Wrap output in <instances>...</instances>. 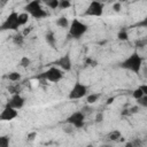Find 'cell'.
<instances>
[{"mask_svg": "<svg viewBox=\"0 0 147 147\" xmlns=\"http://www.w3.org/2000/svg\"><path fill=\"white\" fill-rule=\"evenodd\" d=\"M45 5L51 9H56L59 8V0H48L45 2Z\"/></svg>", "mask_w": 147, "mask_h": 147, "instance_id": "obj_22", "label": "cell"}, {"mask_svg": "<svg viewBox=\"0 0 147 147\" xmlns=\"http://www.w3.org/2000/svg\"><path fill=\"white\" fill-rule=\"evenodd\" d=\"M36 137H37V132H34V131H33V132H30V133L28 134V137H26V138H28V140H29V141H32V140H34V138H36Z\"/></svg>", "mask_w": 147, "mask_h": 147, "instance_id": "obj_31", "label": "cell"}, {"mask_svg": "<svg viewBox=\"0 0 147 147\" xmlns=\"http://www.w3.org/2000/svg\"><path fill=\"white\" fill-rule=\"evenodd\" d=\"M7 78L13 82V83H16V82H20L21 80V74H18L17 71H11L7 75Z\"/></svg>", "mask_w": 147, "mask_h": 147, "instance_id": "obj_17", "label": "cell"}, {"mask_svg": "<svg viewBox=\"0 0 147 147\" xmlns=\"http://www.w3.org/2000/svg\"><path fill=\"white\" fill-rule=\"evenodd\" d=\"M29 18H30V15L28 13H21V14H18V24H20V26L25 25L29 22Z\"/></svg>", "mask_w": 147, "mask_h": 147, "instance_id": "obj_15", "label": "cell"}, {"mask_svg": "<svg viewBox=\"0 0 147 147\" xmlns=\"http://www.w3.org/2000/svg\"><path fill=\"white\" fill-rule=\"evenodd\" d=\"M107 138H108V140H110V141H118V140H121V138H122V133H121V131H118V130H114V131H111V132H109V133L107 134Z\"/></svg>", "mask_w": 147, "mask_h": 147, "instance_id": "obj_13", "label": "cell"}, {"mask_svg": "<svg viewBox=\"0 0 147 147\" xmlns=\"http://www.w3.org/2000/svg\"><path fill=\"white\" fill-rule=\"evenodd\" d=\"M20 28L18 24V14L16 11H11L6 20L3 21V23L0 25V31H17Z\"/></svg>", "mask_w": 147, "mask_h": 147, "instance_id": "obj_5", "label": "cell"}, {"mask_svg": "<svg viewBox=\"0 0 147 147\" xmlns=\"http://www.w3.org/2000/svg\"><path fill=\"white\" fill-rule=\"evenodd\" d=\"M33 30V28L32 26H29V28H25L24 30H23V32H22V36L23 37H26V36H29L30 33H31V31Z\"/></svg>", "mask_w": 147, "mask_h": 147, "instance_id": "obj_29", "label": "cell"}, {"mask_svg": "<svg viewBox=\"0 0 147 147\" xmlns=\"http://www.w3.org/2000/svg\"><path fill=\"white\" fill-rule=\"evenodd\" d=\"M141 65H142V59L141 56L134 52L132 53L127 59H125L121 64L119 67L122 69H125V70H130L134 74H139L140 72V69H141Z\"/></svg>", "mask_w": 147, "mask_h": 147, "instance_id": "obj_1", "label": "cell"}, {"mask_svg": "<svg viewBox=\"0 0 147 147\" xmlns=\"http://www.w3.org/2000/svg\"><path fill=\"white\" fill-rule=\"evenodd\" d=\"M103 121V113H98L96 116H95V122L96 123H100Z\"/></svg>", "mask_w": 147, "mask_h": 147, "instance_id": "obj_30", "label": "cell"}, {"mask_svg": "<svg viewBox=\"0 0 147 147\" xmlns=\"http://www.w3.org/2000/svg\"><path fill=\"white\" fill-rule=\"evenodd\" d=\"M96 65H98V62H96L94 59L87 57V59L85 60V67H92V68H94V67H96Z\"/></svg>", "mask_w": 147, "mask_h": 147, "instance_id": "obj_27", "label": "cell"}, {"mask_svg": "<svg viewBox=\"0 0 147 147\" xmlns=\"http://www.w3.org/2000/svg\"><path fill=\"white\" fill-rule=\"evenodd\" d=\"M113 101H114V98H109V99H108V100H107V103H108V105H109V103H111V102H113Z\"/></svg>", "mask_w": 147, "mask_h": 147, "instance_id": "obj_35", "label": "cell"}, {"mask_svg": "<svg viewBox=\"0 0 147 147\" xmlns=\"http://www.w3.org/2000/svg\"><path fill=\"white\" fill-rule=\"evenodd\" d=\"M13 42H14L16 46L21 47V46L23 45V42H24V37L22 36V33H17V34H15V36L13 37Z\"/></svg>", "mask_w": 147, "mask_h": 147, "instance_id": "obj_18", "label": "cell"}, {"mask_svg": "<svg viewBox=\"0 0 147 147\" xmlns=\"http://www.w3.org/2000/svg\"><path fill=\"white\" fill-rule=\"evenodd\" d=\"M45 40H46V42L52 47V48H55L56 47V39H55V34H54V32L53 31H48V32H46V34H45Z\"/></svg>", "mask_w": 147, "mask_h": 147, "instance_id": "obj_12", "label": "cell"}, {"mask_svg": "<svg viewBox=\"0 0 147 147\" xmlns=\"http://www.w3.org/2000/svg\"><path fill=\"white\" fill-rule=\"evenodd\" d=\"M10 139L8 136H0V147H9Z\"/></svg>", "mask_w": 147, "mask_h": 147, "instance_id": "obj_20", "label": "cell"}, {"mask_svg": "<svg viewBox=\"0 0 147 147\" xmlns=\"http://www.w3.org/2000/svg\"><path fill=\"white\" fill-rule=\"evenodd\" d=\"M8 91L11 93V94H20V91H21V87L18 86V84H14V85H9L8 86Z\"/></svg>", "mask_w": 147, "mask_h": 147, "instance_id": "obj_23", "label": "cell"}, {"mask_svg": "<svg viewBox=\"0 0 147 147\" xmlns=\"http://www.w3.org/2000/svg\"><path fill=\"white\" fill-rule=\"evenodd\" d=\"M113 9H114L115 11H119V10L122 9V5H121L119 2H115V3L113 5Z\"/></svg>", "mask_w": 147, "mask_h": 147, "instance_id": "obj_32", "label": "cell"}, {"mask_svg": "<svg viewBox=\"0 0 147 147\" xmlns=\"http://www.w3.org/2000/svg\"><path fill=\"white\" fill-rule=\"evenodd\" d=\"M69 36L74 39H79L82 36H84L88 29L87 24H85L84 22L77 20V18H74L71 21V23L69 24Z\"/></svg>", "mask_w": 147, "mask_h": 147, "instance_id": "obj_4", "label": "cell"}, {"mask_svg": "<svg viewBox=\"0 0 147 147\" xmlns=\"http://www.w3.org/2000/svg\"><path fill=\"white\" fill-rule=\"evenodd\" d=\"M24 9H25V13H28L30 16H32L33 18H37V20H41V18L48 16V13L42 8L41 2L39 0H33V1L28 2L24 6Z\"/></svg>", "mask_w": 147, "mask_h": 147, "instance_id": "obj_2", "label": "cell"}, {"mask_svg": "<svg viewBox=\"0 0 147 147\" xmlns=\"http://www.w3.org/2000/svg\"><path fill=\"white\" fill-rule=\"evenodd\" d=\"M54 64H56L55 67H57L59 69H61L62 71H70L71 70V67H72V63H71V57H70V54H65L63 56H61L60 59H57Z\"/></svg>", "mask_w": 147, "mask_h": 147, "instance_id": "obj_10", "label": "cell"}, {"mask_svg": "<svg viewBox=\"0 0 147 147\" xmlns=\"http://www.w3.org/2000/svg\"><path fill=\"white\" fill-rule=\"evenodd\" d=\"M132 96L136 99V100H138V99H140V98H142V96H145V93L142 92V90H141V87L140 86H138L133 92H132Z\"/></svg>", "mask_w": 147, "mask_h": 147, "instance_id": "obj_19", "label": "cell"}, {"mask_svg": "<svg viewBox=\"0 0 147 147\" xmlns=\"http://www.w3.org/2000/svg\"><path fill=\"white\" fill-rule=\"evenodd\" d=\"M30 63H31V61H30V59L28 56H23L21 59V61H20V65L23 67V68H28L30 65Z\"/></svg>", "mask_w": 147, "mask_h": 147, "instance_id": "obj_26", "label": "cell"}, {"mask_svg": "<svg viewBox=\"0 0 147 147\" xmlns=\"http://www.w3.org/2000/svg\"><path fill=\"white\" fill-rule=\"evenodd\" d=\"M117 38L119 39V40H122V41H125V40H127L129 39V34H127V31L125 30V29H122L118 33H117Z\"/></svg>", "mask_w": 147, "mask_h": 147, "instance_id": "obj_21", "label": "cell"}, {"mask_svg": "<svg viewBox=\"0 0 147 147\" xmlns=\"http://www.w3.org/2000/svg\"><path fill=\"white\" fill-rule=\"evenodd\" d=\"M17 116H18L17 110L6 106L0 113V122H10V121L15 119Z\"/></svg>", "mask_w": 147, "mask_h": 147, "instance_id": "obj_11", "label": "cell"}, {"mask_svg": "<svg viewBox=\"0 0 147 147\" xmlns=\"http://www.w3.org/2000/svg\"><path fill=\"white\" fill-rule=\"evenodd\" d=\"M24 103H25V99L21 95V94H13L11 98L7 101L6 106L7 107H10L15 110H20L24 107Z\"/></svg>", "mask_w": 147, "mask_h": 147, "instance_id": "obj_9", "label": "cell"}, {"mask_svg": "<svg viewBox=\"0 0 147 147\" xmlns=\"http://www.w3.org/2000/svg\"><path fill=\"white\" fill-rule=\"evenodd\" d=\"M100 93H91V94H88L87 96H86V102L88 103V105H93V103H95L98 100H99V98H100Z\"/></svg>", "mask_w": 147, "mask_h": 147, "instance_id": "obj_16", "label": "cell"}, {"mask_svg": "<svg viewBox=\"0 0 147 147\" xmlns=\"http://www.w3.org/2000/svg\"><path fill=\"white\" fill-rule=\"evenodd\" d=\"M140 87H141L142 92L145 93V95H147V85H140Z\"/></svg>", "mask_w": 147, "mask_h": 147, "instance_id": "obj_33", "label": "cell"}, {"mask_svg": "<svg viewBox=\"0 0 147 147\" xmlns=\"http://www.w3.org/2000/svg\"><path fill=\"white\" fill-rule=\"evenodd\" d=\"M87 92H88L87 91V86L84 85V84H82V83H79V82H77L72 86V88L70 90L68 98L70 100H78V99H82V98L86 96L87 95Z\"/></svg>", "mask_w": 147, "mask_h": 147, "instance_id": "obj_6", "label": "cell"}, {"mask_svg": "<svg viewBox=\"0 0 147 147\" xmlns=\"http://www.w3.org/2000/svg\"><path fill=\"white\" fill-rule=\"evenodd\" d=\"M55 24L57 25V26H60V28H63V29H65V28H69V21H68V18L67 17H64V16H61V17H59L56 21H55Z\"/></svg>", "mask_w": 147, "mask_h": 147, "instance_id": "obj_14", "label": "cell"}, {"mask_svg": "<svg viewBox=\"0 0 147 147\" xmlns=\"http://www.w3.org/2000/svg\"><path fill=\"white\" fill-rule=\"evenodd\" d=\"M103 14V3L99 1H92L88 3L87 8L84 11V16H94V17H100Z\"/></svg>", "mask_w": 147, "mask_h": 147, "instance_id": "obj_7", "label": "cell"}, {"mask_svg": "<svg viewBox=\"0 0 147 147\" xmlns=\"http://www.w3.org/2000/svg\"><path fill=\"white\" fill-rule=\"evenodd\" d=\"M71 6V2L69 0H60L59 1V8L60 9H67Z\"/></svg>", "mask_w": 147, "mask_h": 147, "instance_id": "obj_24", "label": "cell"}, {"mask_svg": "<svg viewBox=\"0 0 147 147\" xmlns=\"http://www.w3.org/2000/svg\"><path fill=\"white\" fill-rule=\"evenodd\" d=\"M74 131H75V127H74L71 124H69V123H65V124L63 125V132H64V133L71 134V133H74Z\"/></svg>", "mask_w": 147, "mask_h": 147, "instance_id": "obj_25", "label": "cell"}, {"mask_svg": "<svg viewBox=\"0 0 147 147\" xmlns=\"http://www.w3.org/2000/svg\"><path fill=\"white\" fill-rule=\"evenodd\" d=\"M84 122H85V115L82 111H75L65 119V123L71 124L75 129H82L84 126Z\"/></svg>", "mask_w": 147, "mask_h": 147, "instance_id": "obj_8", "label": "cell"}, {"mask_svg": "<svg viewBox=\"0 0 147 147\" xmlns=\"http://www.w3.org/2000/svg\"><path fill=\"white\" fill-rule=\"evenodd\" d=\"M124 147H134V146H133V144H132L131 141H129V142H126V144L124 145Z\"/></svg>", "mask_w": 147, "mask_h": 147, "instance_id": "obj_34", "label": "cell"}, {"mask_svg": "<svg viewBox=\"0 0 147 147\" xmlns=\"http://www.w3.org/2000/svg\"><path fill=\"white\" fill-rule=\"evenodd\" d=\"M36 78H38V79H40L42 82L48 80L51 83H57L63 78V71L61 69H59L57 67L53 65V67H49L46 71H44L40 75H38Z\"/></svg>", "mask_w": 147, "mask_h": 147, "instance_id": "obj_3", "label": "cell"}, {"mask_svg": "<svg viewBox=\"0 0 147 147\" xmlns=\"http://www.w3.org/2000/svg\"><path fill=\"white\" fill-rule=\"evenodd\" d=\"M137 101H138V106H139V107H142V108H146V107H147V95H145V96L138 99Z\"/></svg>", "mask_w": 147, "mask_h": 147, "instance_id": "obj_28", "label": "cell"}]
</instances>
